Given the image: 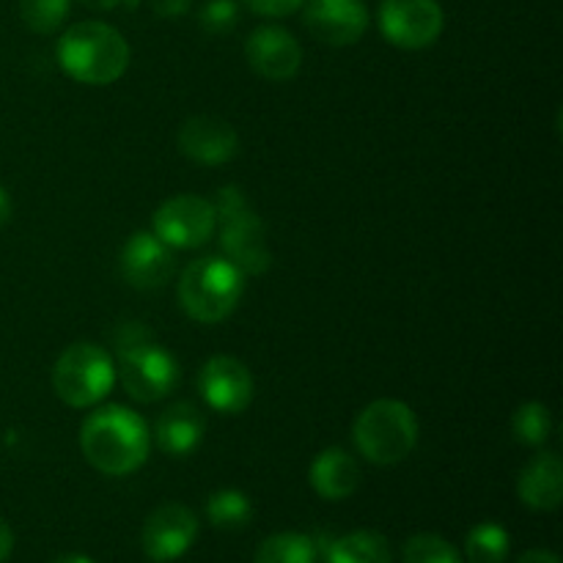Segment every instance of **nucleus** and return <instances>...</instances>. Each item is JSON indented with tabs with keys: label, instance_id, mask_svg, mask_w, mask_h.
<instances>
[{
	"label": "nucleus",
	"instance_id": "4be33fe9",
	"mask_svg": "<svg viewBox=\"0 0 563 563\" xmlns=\"http://www.w3.org/2000/svg\"><path fill=\"white\" fill-rule=\"evenodd\" d=\"M511 550V539L498 522H482L467 533L465 555L467 563H504Z\"/></svg>",
	"mask_w": 563,
	"mask_h": 563
},
{
	"label": "nucleus",
	"instance_id": "6ab92c4d",
	"mask_svg": "<svg viewBox=\"0 0 563 563\" xmlns=\"http://www.w3.org/2000/svg\"><path fill=\"white\" fill-rule=\"evenodd\" d=\"M390 544L377 531H352L324 548V563H390Z\"/></svg>",
	"mask_w": 563,
	"mask_h": 563
},
{
	"label": "nucleus",
	"instance_id": "0eeeda50",
	"mask_svg": "<svg viewBox=\"0 0 563 563\" xmlns=\"http://www.w3.org/2000/svg\"><path fill=\"white\" fill-rule=\"evenodd\" d=\"M152 223L154 234L168 247H179V251L207 245L212 240L214 229H218L212 201L201 196H190V192L174 196L159 203Z\"/></svg>",
	"mask_w": 563,
	"mask_h": 563
},
{
	"label": "nucleus",
	"instance_id": "a878e982",
	"mask_svg": "<svg viewBox=\"0 0 563 563\" xmlns=\"http://www.w3.org/2000/svg\"><path fill=\"white\" fill-rule=\"evenodd\" d=\"M198 22L209 36H225L240 25V3L236 0H207Z\"/></svg>",
	"mask_w": 563,
	"mask_h": 563
},
{
	"label": "nucleus",
	"instance_id": "5701e85b",
	"mask_svg": "<svg viewBox=\"0 0 563 563\" xmlns=\"http://www.w3.org/2000/svg\"><path fill=\"white\" fill-rule=\"evenodd\" d=\"M511 434L517 443L522 445H544L553 434V416H550L548 405L542 401H528V405L517 407L515 418H511Z\"/></svg>",
	"mask_w": 563,
	"mask_h": 563
},
{
	"label": "nucleus",
	"instance_id": "6e6552de",
	"mask_svg": "<svg viewBox=\"0 0 563 563\" xmlns=\"http://www.w3.org/2000/svg\"><path fill=\"white\" fill-rule=\"evenodd\" d=\"M445 27L443 5L438 0H383L379 31L401 49L432 47Z\"/></svg>",
	"mask_w": 563,
	"mask_h": 563
},
{
	"label": "nucleus",
	"instance_id": "f03ea898",
	"mask_svg": "<svg viewBox=\"0 0 563 563\" xmlns=\"http://www.w3.org/2000/svg\"><path fill=\"white\" fill-rule=\"evenodd\" d=\"M58 64L82 86H110L130 69V44L108 22H75L58 38Z\"/></svg>",
	"mask_w": 563,
	"mask_h": 563
},
{
	"label": "nucleus",
	"instance_id": "9b49d317",
	"mask_svg": "<svg viewBox=\"0 0 563 563\" xmlns=\"http://www.w3.org/2000/svg\"><path fill=\"white\" fill-rule=\"evenodd\" d=\"M174 251L154 231H135L121 247V275L132 289H163L174 278Z\"/></svg>",
	"mask_w": 563,
	"mask_h": 563
},
{
	"label": "nucleus",
	"instance_id": "72a5a7b5",
	"mask_svg": "<svg viewBox=\"0 0 563 563\" xmlns=\"http://www.w3.org/2000/svg\"><path fill=\"white\" fill-rule=\"evenodd\" d=\"M53 563H97V561H91L88 555H80V553H69V555H60V559Z\"/></svg>",
	"mask_w": 563,
	"mask_h": 563
},
{
	"label": "nucleus",
	"instance_id": "aec40b11",
	"mask_svg": "<svg viewBox=\"0 0 563 563\" xmlns=\"http://www.w3.org/2000/svg\"><path fill=\"white\" fill-rule=\"evenodd\" d=\"M319 548L311 537L295 531L273 533L258 548L253 563H317Z\"/></svg>",
	"mask_w": 563,
	"mask_h": 563
},
{
	"label": "nucleus",
	"instance_id": "c756f323",
	"mask_svg": "<svg viewBox=\"0 0 563 563\" xmlns=\"http://www.w3.org/2000/svg\"><path fill=\"white\" fill-rule=\"evenodd\" d=\"M11 550H14V533H11L9 522H5L3 517H0V563L9 561Z\"/></svg>",
	"mask_w": 563,
	"mask_h": 563
},
{
	"label": "nucleus",
	"instance_id": "9d476101",
	"mask_svg": "<svg viewBox=\"0 0 563 563\" xmlns=\"http://www.w3.org/2000/svg\"><path fill=\"white\" fill-rule=\"evenodd\" d=\"M198 537V517L185 504H163L143 522V553L154 563H170L187 553Z\"/></svg>",
	"mask_w": 563,
	"mask_h": 563
},
{
	"label": "nucleus",
	"instance_id": "39448f33",
	"mask_svg": "<svg viewBox=\"0 0 563 563\" xmlns=\"http://www.w3.org/2000/svg\"><path fill=\"white\" fill-rule=\"evenodd\" d=\"M115 385V363L93 341L66 346L53 366V390L66 407H97Z\"/></svg>",
	"mask_w": 563,
	"mask_h": 563
},
{
	"label": "nucleus",
	"instance_id": "7c9ffc66",
	"mask_svg": "<svg viewBox=\"0 0 563 563\" xmlns=\"http://www.w3.org/2000/svg\"><path fill=\"white\" fill-rule=\"evenodd\" d=\"M517 563H561V559L553 550H528L517 559Z\"/></svg>",
	"mask_w": 563,
	"mask_h": 563
},
{
	"label": "nucleus",
	"instance_id": "423d86ee",
	"mask_svg": "<svg viewBox=\"0 0 563 563\" xmlns=\"http://www.w3.org/2000/svg\"><path fill=\"white\" fill-rule=\"evenodd\" d=\"M119 377L126 394L135 401L152 405L174 394L179 385V363L163 346L148 341L146 335H137L119 341Z\"/></svg>",
	"mask_w": 563,
	"mask_h": 563
},
{
	"label": "nucleus",
	"instance_id": "bb28decb",
	"mask_svg": "<svg viewBox=\"0 0 563 563\" xmlns=\"http://www.w3.org/2000/svg\"><path fill=\"white\" fill-rule=\"evenodd\" d=\"M212 207H214V218H218V223H220V220L234 218V214L245 212V209H247L245 192H242L236 185L220 187V192H218V196H214Z\"/></svg>",
	"mask_w": 563,
	"mask_h": 563
},
{
	"label": "nucleus",
	"instance_id": "1a4fd4ad",
	"mask_svg": "<svg viewBox=\"0 0 563 563\" xmlns=\"http://www.w3.org/2000/svg\"><path fill=\"white\" fill-rule=\"evenodd\" d=\"M198 390L203 401L220 416H240L251 407L256 385L251 368L231 355H214L198 374Z\"/></svg>",
	"mask_w": 563,
	"mask_h": 563
},
{
	"label": "nucleus",
	"instance_id": "393cba45",
	"mask_svg": "<svg viewBox=\"0 0 563 563\" xmlns=\"http://www.w3.org/2000/svg\"><path fill=\"white\" fill-rule=\"evenodd\" d=\"M405 563H465L451 542L438 533H416L405 544Z\"/></svg>",
	"mask_w": 563,
	"mask_h": 563
},
{
	"label": "nucleus",
	"instance_id": "dca6fc26",
	"mask_svg": "<svg viewBox=\"0 0 563 563\" xmlns=\"http://www.w3.org/2000/svg\"><path fill=\"white\" fill-rule=\"evenodd\" d=\"M517 495L533 511H555L563 500V465L555 451L533 456L520 473Z\"/></svg>",
	"mask_w": 563,
	"mask_h": 563
},
{
	"label": "nucleus",
	"instance_id": "20e7f679",
	"mask_svg": "<svg viewBox=\"0 0 563 563\" xmlns=\"http://www.w3.org/2000/svg\"><path fill=\"white\" fill-rule=\"evenodd\" d=\"M418 434H421V427H418L416 412L399 399L372 401L368 407H363L352 427L357 454L379 467L405 462L416 451Z\"/></svg>",
	"mask_w": 563,
	"mask_h": 563
},
{
	"label": "nucleus",
	"instance_id": "f3484780",
	"mask_svg": "<svg viewBox=\"0 0 563 563\" xmlns=\"http://www.w3.org/2000/svg\"><path fill=\"white\" fill-rule=\"evenodd\" d=\"M203 432H207L203 412L190 401H176L159 416L154 438H157L163 454L181 460V456H190L201 445Z\"/></svg>",
	"mask_w": 563,
	"mask_h": 563
},
{
	"label": "nucleus",
	"instance_id": "a211bd4d",
	"mask_svg": "<svg viewBox=\"0 0 563 563\" xmlns=\"http://www.w3.org/2000/svg\"><path fill=\"white\" fill-rule=\"evenodd\" d=\"M311 487L319 498L324 500H346L357 493L361 487V465L355 456L344 449H324L313 460L311 473Z\"/></svg>",
	"mask_w": 563,
	"mask_h": 563
},
{
	"label": "nucleus",
	"instance_id": "412c9836",
	"mask_svg": "<svg viewBox=\"0 0 563 563\" xmlns=\"http://www.w3.org/2000/svg\"><path fill=\"white\" fill-rule=\"evenodd\" d=\"M207 517L220 531H240L251 522L253 504L240 489H220L207 500Z\"/></svg>",
	"mask_w": 563,
	"mask_h": 563
},
{
	"label": "nucleus",
	"instance_id": "b1692460",
	"mask_svg": "<svg viewBox=\"0 0 563 563\" xmlns=\"http://www.w3.org/2000/svg\"><path fill=\"white\" fill-rule=\"evenodd\" d=\"M71 0H20V16L33 33L49 36L66 22Z\"/></svg>",
	"mask_w": 563,
	"mask_h": 563
},
{
	"label": "nucleus",
	"instance_id": "f8f14e48",
	"mask_svg": "<svg viewBox=\"0 0 563 563\" xmlns=\"http://www.w3.org/2000/svg\"><path fill=\"white\" fill-rule=\"evenodd\" d=\"M245 58L251 69L264 80L286 82L300 71L302 47L295 33H289L286 27L262 25L247 36Z\"/></svg>",
	"mask_w": 563,
	"mask_h": 563
},
{
	"label": "nucleus",
	"instance_id": "c85d7f7f",
	"mask_svg": "<svg viewBox=\"0 0 563 563\" xmlns=\"http://www.w3.org/2000/svg\"><path fill=\"white\" fill-rule=\"evenodd\" d=\"M152 3V11L163 20H176V16L187 14L192 5V0H148Z\"/></svg>",
	"mask_w": 563,
	"mask_h": 563
},
{
	"label": "nucleus",
	"instance_id": "2f4dec72",
	"mask_svg": "<svg viewBox=\"0 0 563 563\" xmlns=\"http://www.w3.org/2000/svg\"><path fill=\"white\" fill-rule=\"evenodd\" d=\"M11 214H14V203H11V196L5 192V187H0V229L9 223Z\"/></svg>",
	"mask_w": 563,
	"mask_h": 563
},
{
	"label": "nucleus",
	"instance_id": "4468645a",
	"mask_svg": "<svg viewBox=\"0 0 563 563\" xmlns=\"http://www.w3.org/2000/svg\"><path fill=\"white\" fill-rule=\"evenodd\" d=\"M306 27L313 38L330 47H350L368 27V9L363 0H308Z\"/></svg>",
	"mask_w": 563,
	"mask_h": 563
},
{
	"label": "nucleus",
	"instance_id": "f257e3e1",
	"mask_svg": "<svg viewBox=\"0 0 563 563\" xmlns=\"http://www.w3.org/2000/svg\"><path fill=\"white\" fill-rule=\"evenodd\" d=\"M148 445L146 421L130 407H99L82 421L80 451L102 476L121 478L141 471L148 460Z\"/></svg>",
	"mask_w": 563,
	"mask_h": 563
},
{
	"label": "nucleus",
	"instance_id": "7ed1b4c3",
	"mask_svg": "<svg viewBox=\"0 0 563 563\" xmlns=\"http://www.w3.org/2000/svg\"><path fill=\"white\" fill-rule=\"evenodd\" d=\"M245 291V275L223 256H201L181 269L179 306L201 324H218L236 311Z\"/></svg>",
	"mask_w": 563,
	"mask_h": 563
},
{
	"label": "nucleus",
	"instance_id": "cd10ccee",
	"mask_svg": "<svg viewBox=\"0 0 563 563\" xmlns=\"http://www.w3.org/2000/svg\"><path fill=\"white\" fill-rule=\"evenodd\" d=\"M302 3H306V0H245V5L253 14L273 16V20L295 14V11L302 9Z\"/></svg>",
	"mask_w": 563,
	"mask_h": 563
},
{
	"label": "nucleus",
	"instance_id": "473e14b6",
	"mask_svg": "<svg viewBox=\"0 0 563 563\" xmlns=\"http://www.w3.org/2000/svg\"><path fill=\"white\" fill-rule=\"evenodd\" d=\"M82 3L88 5V9H97V11H110L119 5V0H82Z\"/></svg>",
	"mask_w": 563,
	"mask_h": 563
},
{
	"label": "nucleus",
	"instance_id": "2eb2a0df",
	"mask_svg": "<svg viewBox=\"0 0 563 563\" xmlns=\"http://www.w3.org/2000/svg\"><path fill=\"white\" fill-rule=\"evenodd\" d=\"M179 152L198 165H225L240 152V135L218 115H192L179 130Z\"/></svg>",
	"mask_w": 563,
	"mask_h": 563
},
{
	"label": "nucleus",
	"instance_id": "ddd939ff",
	"mask_svg": "<svg viewBox=\"0 0 563 563\" xmlns=\"http://www.w3.org/2000/svg\"><path fill=\"white\" fill-rule=\"evenodd\" d=\"M220 247L242 275H264L273 264L267 242V225L256 212L234 214L229 220H220Z\"/></svg>",
	"mask_w": 563,
	"mask_h": 563
}]
</instances>
